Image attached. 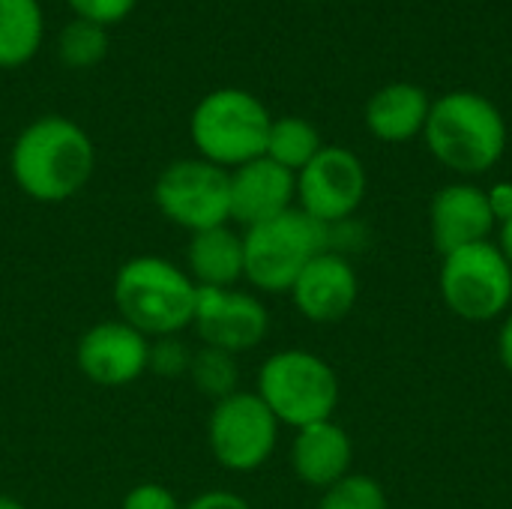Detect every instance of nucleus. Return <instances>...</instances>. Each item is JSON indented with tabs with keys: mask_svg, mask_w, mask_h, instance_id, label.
Masks as SVG:
<instances>
[{
	"mask_svg": "<svg viewBox=\"0 0 512 509\" xmlns=\"http://www.w3.org/2000/svg\"><path fill=\"white\" fill-rule=\"evenodd\" d=\"M117 318L147 339L180 336L195 321L198 285L183 264L162 255H135L123 261L111 285Z\"/></svg>",
	"mask_w": 512,
	"mask_h": 509,
	"instance_id": "obj_2",
	"label": "nucleus"
},
{
	"mask_svg": "<svg viewBox=\"0 0 512 509\" xmlns=\"http://www.w3.org/2000/svg\"><path fill=\"white\" fill-rule=\"evenodd\" d=\"M255 393L282 426L297 432L333 420L339 408V375L315 351L282 348L261 363Z\"/></svg>",
	"mask_w": 512,
	"mask_h": 509,
	"instance_id": "obj_5",
	"label": "nucleus"
},
{
	"mask_svg": "<svg viewBox=\"0 0 512 509\" xmlns=\"http://www.w3.org/2000/svg\"><path fill=\"white\" fill-rule=\"evenodd\" d=\"M120 509H183V504L162 483H138L123 495Z\"/></svg>",
	"mask_w": 512,
	"mask_h": 509,
	"instance_id": "obj_26",
	"label": "nucleus"
},
{
	"mask_svg": "<svg viewBox=\"0 0 512 509\" xmlns=\"http://www.w3.org/2000/svg\"><path fill=\"white\" fill-rule=\"evenodd\" d=\"M153 204L162 219L189 234L231 225V174L201 156L177 159L159 171Z\"/></svg>",
	"mask_w": 512,
	"mask_h": 509,
	"instance_id": "obj_8",
	"label": "nucleus"
},
{
	"mask_svg": "<svg viewBox=\"0 0 512 509\" xmlns=\"http://www.w3.org/2000/svg\"><path fill=\"white\" fill-rule=\"evenodd\" d=\"M96 171L93 138L69 117L45 114L27 123L9 150V174L15 186L39 204H63L75 198Z\"/></svg>",
	"mask_w": 512,
	"mask_h": 509,
	"instance_id": "obj_1",
	"label": "nucleus"
},
{
	"mask_svg": "<svg viewBox=\"0 0 512 509\" xmlns=\"http://www.w3.org/2000/svg\"><path fill=\"white\" fill-rule=\"evenodd\" d=\"M183 267L198 288H237L243 279V234L231 225L189 234Z\"/></svg>",
	"mask_w": 512,
	"mask_h": 509,
	"instance_id": "obj_18",
	"label": "nucleus"
},
{
	"mask_svg": "<svg viewBox=\"0 0 512 509\" xmlns=\"http://www.w3.org/2000/svg\"><path fill=\"white\" fill-rule=\"evenodd\" d=\"M69 9L75 12V18L93 21L99 27H111L120 24L126 15H132V9L138 6V0H66Z\"/></svg>",
	"mask_w": 512,
	"mask_h": 509,
	"instance_id": "obj_25",
	"label": "nucleus"
},
{
	"mask_svg": "<svg viewBox=\"0 0 512 509\" xmlns=\"http://www.w3.org/2000/svg\"><path fill=\"white\" fill-rule=\"evenodd\" d=\"M486 201H489V210L495 216L498 225L510 222L512 219V183L510 180H498L486 189Z\"/></svg>",
	"mask_w": 512,
	"mask_h": 509,
	"instance_id": "obj_28",
	"label": "nucleus"
},
{
	"mask_svg": "<svg viewBox=\"0 0 512 509\" xmlns=\"http://www.w3.org/2000/svg\"><path fill=\"white\" fill-rule=\"evenodd\" d=\"M438 288L444 306L456 318L468 324H489L510 312L512 267L498 243H474L441 258Z\"/></svg>",
	"mask_w": 512,
	"mask_h": 509,
	"instance_id": "obj_7",
	"label": "nucleus"
},
{
	"mask_svg": "<svg viewBox=\"0 0 512 509\" xmlns=\"http://www.w3.org/2000/svg\"><path fill=\"white\" fill-rule=\"evenodd\" d=\"M423 138L444 168L477 177L501 162L507 150V123L492 99L471 90H453L432 102Z\"/></svg>",
	"mask_w": 512,
	"mask_h": 509,
	"instance_id": "obj_3",
	"label": "nucleus"
},
{
	"mask_svg": "<svg viewBox=\"0 0 512 509\" xmlns=\"http://www.w3.org/2000/svg\"><path fill=\"white\" fill-rule=\"evenodd\" d=\"M45 39L39 0H0V69L30 63Z\"/></svg>",
	"mask_w": 512,
	"mask_h": 509,
	"instance_id": "obj_19",
	"label": "nucleus"
},
{
	"mask_svg": "<svg viewBox=\"0 0 512 509\" xmlns=\"http://www.w3.org/2000/svg\"><path fill=\"white\" fill-rule=\"evenodd\" d=\"M0 509H27V504L18 501V498H12V495H3L0 492Z\"/></svg>",
	"mask_w": 512,
	"mask_h": 509,
	"instance_id": "obj_31",
	"label": "nucleus"
},
{
	"mask_svg": "<svg viewBox=\"0 0 512 509\" xmlns=\"http://www.w3.org/2000/svg\"><path fill=\"white\" fill-rule=\"evenodd\" d=\"M183 509H252V504H249L243 495H237V492L210 489V492L195 495L189 504H183Z\"/></svg>",
	"mask_w": 512,
	"mask_h": 509,
	"instance_id": "obj_27",
	"label": "nucleus"
},
{
	"mask_svg": "<svg viewBox=\"0 0 512 509\" xmlns=\"http://www.w3.org/2000/svg\"><path fill=\"white\" fill-rule=\"evenodd\" d=\"M318 509H387V492L375 477L351 471L321 492Z\"/></svg>",
	"mask_w": 512,
	"mask_h": 509,
	"instance_id": "obj_23",
	"label": "nucleus"
},
{
	"mask_svg": "<svg viewBox=\"0 0 512 509\" xmlns=\"http://www.w3.org/2000/svg\"><path fill=\"white\" fill-rule=\"evenodd\" d=\"M231 174V222L252 228L297 207V174L258 156Z\"/></svg>",
	"mask_w": 512,
	"mask_h": 509,
	"instance_id": "obj_15",
	"label": "nucleus"
},
{
	"mask_svg": "<svg viewBox=\"0 0 512 509\" xmlns=\"http://www.w3.org/2000/svg\"><path fill=\"white\" fill-rule=\"evenodd\" d=\"M498 357H501V366L512 375V309L504 315V324L498 330Z\"/></svg>",
	"mask_w": 512,
	"mask_h": 509,
	"instance_id": "obj_29",
	"label": "nucleus"
},
{
	"mask_svg": "<svg viewBox=\"0 0 512 509\" xmlns=\"http://www.w3.org/2000/svg\"><path fill=\"white\" fill-rule=\"evenodd\" d=\"M324 141L321 132L303 120V117H276L267 135V150L264 156L273 159L276 165L288 168L291 174H300L318 153Z\"/></svg>",
	"mask_w": 512,
	"mask_h": 509,
	"instance_id": "obj_20",
	"label": "nucleus"
},
{
	"mask_svg": "<svg viewBox=\"0 0 512 509\" xmlns=\"http://www.w3.org/2000/svg\"><path fill=\"white\" fill-rule=\"evenodd\" d=\"M192 348L180 336H165V339H150V366L147 372L159 378H180L189 375L192 366Z\"/></svg>",
	"mask_w": 512,
	"mask_h": 509,
	"instance_id": "obj_24",
	"label": "nucleus"
},
{
	"mask_svg": "<svg viewBox=\"0 0 512 509\" xmlns=\"http://www.w3.org/2000/svg\"><path fill=\"white\" fill-rule=\"evenodd\" d=\"M366 168L348 147H321L297 174V207L315 222L333 228L348 222L366 198Z\"/></svg>",
	"mask_w": 512,
	"mask_h": 509,
	"instance_id": "obj_10",
	"label": "nucleus"
},
{
	"mask_svg": "<svg viewBox=\"0 0 512 509\" xmlns=\"http://www.w3.org/2000/svg\"><path fill=\"white\" fill-rule=\"evenodd\" d=\"M75 363L96 387H129L150 366V339L123 318H108L81 333Z\"/></svg>",
	"mask_w": 512,
	"mask_h": 509,
	"instance_id": "obj_12",
	"label": "nucleus"
},
{
	"mask_svg": "<svg viewBox=\"0 0 512 509\" xmlns=\"http://www.w3.org/2000/svg\"><path fill=\"white\" fill-rule=\"evenodd\" d=\"M498 249L504 252V258L510 261V267H512V219L501 225V234H498Z\"/></svg>",
	"mask_w": 512,
	"mask_h": 509,
	"instance_id": "obj_30",
	"label": "nucleus"
},
{
	"mask_svg": "<svg viewBox=\"0 0 512 509\" xmlns=\"http://www.w3.org/2000/svg\"><path fill=\"white\" fill-rule=\"evenodd\" d=\"M495 216L486 201V189L474 183H450L432 195L429 204V231L438 255L486 243L495 231Z\"/></svg>",
	"mask_w": 512,
	"mask_h": 509,
	"instance_id": "obj_14",
	"label": "nucleus"
},
{
	"mask_svg": "<svg viewBox=\"0 0 512 509\" xmlns=\"http://www.w3.org/2000/svg\"><path fill=\"white\" fill-rule=\"evenodd\" d=\"M330 249V228L300 207L243 231V279L261 294H288L306 264Z\"/></svg>",
	"mask_w": 512,
	"mask_h": 509,
	"instance_id": "obj_6",
	"label": "nucleus"
},
{
	"mask_svg": "<svg viewBox=\"0 0 512 509\" xmlns=\"http://www.w3.org/2000/svg\"><path fill=\"white\" fill-rule=\"evenodd\" d=\"M354 444L336 420H321L297 429L291 441V468L309 489H330L351 474Z\"/></svg>",
	"mask_w": 512,
	"mask_h": 509,
	"instance_id": "obj_16",
	"label": "nucleus"
},
{
	"mask_svg": "<svg viewBox=\"0 0 512 509\" xmlns=\"http://www.w3.org/2000/svg\"><path fill=\"white\" fill-rule=\"evenodd\" d=\"M273 117L267 105L240 87L210 90L189 117V135L201 159L234 171L267 150Z\"/></svg>",
	"mask_w": 512,
	"mask_h": 509,
	"instance_id": "obj_4",
	"label": "nucleus"
},
{
	"mask_svg": "<svg viewBox=\"0 0 512 509\" xmlns=\"http://www.w3.org/2000/svg\"><path fill=\"white\" fill-rule=\"evenodd\" d=\"M192 330L201 345L228 354L258 348L270 333V309L252 291L240 288H198Z\"/></svg>",
	"mask_w": 512,
	"mask_h": 509,
	"instance_id": "obj_11",
	"label": "nucleus"
},
{
	"mask_svg": "<svg viewBox=\"0 0 512 509\" xmlns=\"http://www.w3.org/2000/svg\"><path fill=\"white\" fill-rule=\"evenodd\" d=\"M432 99L411 81H393L366 102V126L378 141L405 144L423 135Z\"/></svg>",
	"mask_w": 512,
	"mask_h": 509,
	"instance_id": "obj_17",
	"label": "nucleus"
},
{
	"mask_svg": "<svg viewBox=\"0 0 512 509\" xmlns=\"http://www.w3.org/2000/svg\"><path fill=\"white\" fill-rule=\"evenodd\" d=\"M294 309L312 324H339L345 321L360 297V279L345 252L327 249L315 255L306 270L291 285Z\"/></svg>",
	"mask_w": 512,
	"mask_h": 509,
	"instance_id": "obj_13",
	"label": "nucleus"
},
{
	"mask_svg": "<svg viewBox=\"0 0 512 509\" xmlns=\"http://www.w3.org/2000/svg\"><path fill=\"white\" fill-rule=\"evenodd\" d=\"M279 429L282 423L255 390H237L228 399L213 402L207 417V447L219 468L252 474L273 459Z\"/></svg>",
	"mask_w": 512,
	"mask_h": 509,
	"instance_id": "obj_9",
	"label": "nucleus"
},
{
	"mask_svg": "<svg viewBox=\"0 0 512 509\" xmlns=\"http://www.w3.org/2000/svg\"><path fill=\"white\" fill-rule=\"evenodd\" d=\"M189 378L195 384V390L213 402L228 399L231 393L240 390V366H237V354L219 351V348H207L201 345L192 354V366H189Z\"/></svg>",
	"mask_w": 512,
	"mask_h": 509,
	"instance_id": "obj_21",
	"label": "nucleus"
},
{
	"mask_svg": "<svg viewBox=\"0 0 512 509\" xmlns=\"http://www.w3.org/2000/svg\"><path fill=\"white\" fill-rule=\"evenodd\" d=\"M57 54L69 69H90L105 60L108 54V33L105 27L75 18L57 36Z\"/></svg>",
	"mask_w": 512,
	"mask_h": 509,
	"instance_id": "obj_22",
	"label": "nucleus"
}]
</instances>
